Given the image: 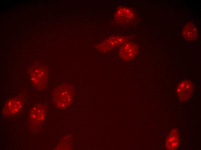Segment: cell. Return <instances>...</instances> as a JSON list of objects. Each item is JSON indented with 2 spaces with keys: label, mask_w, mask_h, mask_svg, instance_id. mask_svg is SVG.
<instances>
[{
  "label": "cell",
  "mask_w": 201,
  "mask_h": 150,
  "mask_svg": "<svg viewBox=\"0 0 201 150\" xmlns=\"http://www.w3.org/2000/svg\"><path fill=\"white\" fill-rule=\"evenodd\" d=\"M74 91L73 86L69 83H63L57 86L52 93V99L54 104L61 109L68 107L72 102Z\"/></svg>",
  "instance_id": "6da1fadb"
},
{
  "label": "cell",
  "mask_w": 201,
  "mask_h": 150,
  "mask_svg": "<svg viewBox=\"0 0 201 150\" xmlns=\"http://www.w3.org/2000/svg\"><path fill=\"white\" fill-rule=\"evenodd\" d=\"M29 76L33 86L37 90L42 91L46 87L49 77V70L46 67L37 66L29 70Z\"/></svg>",
  "instance_id": "7a4b0ae2"
},
{
  "label": "cell",
  "mask_w": 201,
  "mask_h": 150,
  "mask_svg": "<svg viewBox=\"0 0 201 150\" xmlns=\"http://www.w3.org/2000/svg\"><path fill=\"white\" fill-rule=\"evenodd\" d=\"M46 108L44 104L39 103L35 105L30 110L28 117L29 125L33 128L40 127L43 123L46 116Z\"/></svg>",
  "instance_id": "3957f363"
},
{
  "label": "cell",
  "mask_w": 201,
  "mask_h": 150,
  "mask_svg": "<svg viewBox=\"0 0 201 150\" xmlns=\"http://www.w3.org/2000/svg\"><path fill=\"white\" fill-rule=\"evenodd\" d=\"M127 36L121 35L112 36L97 45L96 48L102 53L106 52L126 42Z\"/></svg>",
  "instance_id": "277c9868"
},
{
  "label": "cell",
  "mask_w": 201,
  "mask_h": 150,
  "mask_svg": "<svg viewBox=\"0 0 201 150\" xmlns=\"http://www.w3.org/2000/svg\"><path fill=\"white\" fill-rule=\"evenodd\" d=\"M138 52V47L136 44L133 42H126L120 48L119 55L122 60L127 62L133 59Z\"/></svg>",
  "instance_id": "5b68a950"
},
{
  "label": "cell",
  "mask_w": 201,
  "mask_h": 150,
  "mask_svg": "<svg viewBox=\"0 0 201 150\" xmlns=\"http://www.w3.org/2000/svg\"><path fill=\"white\" fill-rule=\"evenodd\" d=\"M23 102L20 96L16 97L8 100L2 109V112L6 116H11L18 112L22 108Z\"/></svg>",
  "instance_id": "8992f818"
},
{
  "label": "cell",
  "mask_w": 201,
  "mask_h": 150,
  "mask_svg": "<svg viewBox=\"0 0 201 150\" xmlns=\"http://www.w3.org/2000/svg\"><path fill=\"white\" fill-rule=\"evenodd\" d=\"M194 89L193 85L191 81L185 80L181 81L176 88L178 99L181 102L187 101L192 95Z\"/></svg>",
  "instance_id": "52a82bcc"
},
{
  "label": "cell",
  "mask_w": 201,
  "mask_h": 150,
  "mask_svg": "<svg viewBox=\"0 0 201 150\" xmlns=\"http://www.w3.org/2000/svg\"><path fill=\"white\" fill-rule=\"evenodd\" d=\"M134 16V13L131 9L122 6L116 10L114 14V20L118 23L124 24L130 22Z\"/></svg>",
  "instance_id": "ba28073f"
},
{
  "label": "cell",
  "mask_w": 201,
  "mask_h": 150,
  "mask_svg": "<svg viewBox=\"0 0 201 150\" xmlns=\"http://www.w3.org/2000/svg\"><path fill=\"white\" fill-rule=\"evenodd\" d=\"M180 138L178 130L176 128L173 129L168 135L166 139L165 147L166 149H176L178 147Z\"/></svg>",
  "instance_id": "9c48e42d"
},
{
  "label": "cell",
  "mask_w": 201,
  "mask_h": 150,
  "mask_svg": "<svg viewBox=\"0 0 201 150\" xmlns=\"http://www.w3.org/2000/svg\"><path fill=\"white\" fill-rule=\"evenodd\" d=\"M182 35L184 38L187 40H195L198 36V33L194 25L190 22L186 24L182 30Z\"/></svg>",
  "instance_id": "30bf717a"
}]
</instances>
